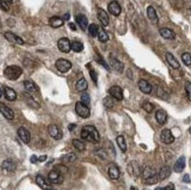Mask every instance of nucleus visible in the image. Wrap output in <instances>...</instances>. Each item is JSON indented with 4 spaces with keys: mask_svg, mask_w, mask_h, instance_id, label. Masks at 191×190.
Instances as JSON below:
<instances>
[{
    "mask_svg": "<svg viewBox=\"0 0 191 190\" xmlns=\"http://www.w3.org/2000/svg\"><path fill=\"white\" fill-rule=\"evenodd\" d=\"M81 138L87 140L92 143H99L100 142V133L94 126H86L81 130Z\"/></svg>",
    "mask_w": 191,
    "mask_h": 190,
    "instance_id": "nucleus-1",
    "label": "nucleus"
},
{
    "mask_svg": "<svg viewBox=\"0 0 191 190\" xmlns=\"http://www.w3.org/2000/svg\"><path fill=\"white\" fill-rule=\"evenodd\" d=\"M22 74V69L19 66H8L4 71V75L8 80H17Z\"/></svg>",
    "mask_w": 191,
    "mask_h": 190,
    "instance_id": "nucleus-2",
    "label": "nucleus"
},
{
    "mask_svg": "<svg viewBox=\"0 0 191 190\" xmlns=\"http://www.w3.org/2000/svg\"><path fill=\"white\" fill-rule=\"evenodd\" d=\"M75 111H76V114H78L79 116H81L82 118H89V115H90V109L88 108V106L85 105V103H82L81 101L75 103Z\"/></svg>",
    "mask_w": 191,
    "mask_h": 190,
    "instance_id": "nucleus-3",
    "label": "nucleus"
},
{
    "mask_svg": "<svg viewBox=\"0 0 191 190\" xmlns=\"http://www.w3.org/2000/svg\"><path fill=\"white\" fill-rule=\"evenodd\" d=\"M48 180L52 184H61L63 182V174L59 169H53L48 174Z\"/></svg>",
    "mask_w": 191,
    "mask_h": 190,
    "instance_id": "nucleus-4",
    "label": "nucleus"
},
{
    "mask_svg": "<svg viewBox=\"0 0 191 190\" xmlns=\"http://www.w3.org/2000/svg\"><path fill=\"white\" fill-rule=\"evenodd\" d=\"M55 66H56V68H58L59 72L66 73L72 68V62L68 61L67 59H58L56 62H55Z\"/></svg>",
    "mask_w": 191,
    "mask_h": 190,
    "instance_id": "nucleus-5",
    "label": "nucleus"
},
{
    "mask_svg": "<svg viewBox=\"0 0 191 190\" xmlns=\"http://www.w3.org/2000/svg\"><path fill=\"white\" fill-rule=\"evenodd\" d=\"M58 48L62 53H69L71 49H72V42L67 38H61L58 41Z\"/></svg>",
    "mask_w": 191,
    "mask_h": 190,
    "instance_id": "nucleus-6",
    "label": "nucleus"
},
{
    "mask_svg": "<svg viewBox=\"0 0 191 190\" xmlns=\"http://www.w3.org/2000/svg\"><path fill=\"white\" fill-rule=\"evenodd\" d=\"M161 141L165 144L172 143V142L175 141V138H174V135H172L171 130H169V129H163L162 133H161Z\"/></svg>",
    "mask_w": 191,
    "mask_h": 190,
    "instance_id": "nucleus-7",
    "label": "nucleus"
},
{
    "mask_svg": "<svg viewBox=\"0 0 191 190\" xmlns=\"http://www.w3.org/2000/svg\"><path fill=\"white\" fill-rule=\"evenodd\" d=\"M18 136L24 143L27 144L31 142V133L27 130L25 127H20L18 129Z\"/></svg>",
    "mask_w": 191,
    "mask_h": 190,
    "instance_id": "nucleus-8",
    "label": "nucleus"
},
{
    "mask_svg": "<svg viewBox=\"0 0 191 190\" xmlns=\"http://www.w3.org/2000/svg\"><path fill=\"white\" fill-rule=\"evenodd\" d=\"M4 35H5L6 40H8V41L12 42V44H17V45H24V44H25V41L21 39L20 37H18L17 34H14V33H12V32H6Z\"/></svg>",
    "mask_w": 191,
    "mask_h": 190,
    "instance_id": "nucleus-9",
    "label": "nucleus"
},
{
    "mask_svg": "<svg viewBox=\"0 0 191 190\" xmlns=\"http://www.w3.org/2000/svg\"><path fill=\"white\" fill-rule=\"evenodd\" d=\"M48 133L55 140H61L62 138V131L60 130V128L56 125H51L48 127Z\"/></svg>",
    "mask_w": 191,
    "mask_h": 190,
    "instance_id": "nucleus-10",
    "label": "nucleus"
},
{
    "mask_svg": "<svg viewBox=\"0 0 191 190\" xmlns=\"http://www.w3.org/2000/svg\"><path fill=\"white\" fill-rule=\"evenodd\" d=\"M109 94H110L115 100H119V101L123 100V92H122L121 87H119V86H113V87H110Z\"/></svg>",
    "mask_w": 191,
    "mask_h": 190,
    "instance_id": "nucleus-11",
    "label": "nucleus"
},
{
    "mask_svg": "<svg viewBox=\"0 0 191 190\" xmlns=\"http://www.w3.org/2000/svg\"><path fill=\"white\" fill-rule=\"evenodd\" d=\"M0 113L7 118V120H13L14 118V111L8 107V106L0 103Z\"/></svg>",
    "mask_w": 191,
    "mask_h": 190,
    "instance_id": "nucleus-12",
    "label": "nucleus"
},
{
    "mask_svg": "<svg viewBox=\"0 0 191 190\" xmlns=\"http://www.w3.org/2000/svg\"><path fill=\"white\" fill-rule=\"evenodd\" d=\"M97 18H99L100 22H101V25L103 27L109 26V17H108V14H107V12H105V10L100 8L99 11H97Z\"/></svg>",
    "mask_w": 191,
    "mask_h": 190,
    "instance_id": "nucleus-13",
    "label": "nucleus"
},
{
    "mask_svg": "<svg viewBox=\"0 0 191 190\" xmlns=\"http://www.w3.org/2000/svg\"><path fill=\"white\" fill-rule=\"evenodd\" d=\"M108 10H109V13L110 14L117 17V15H120V13H121V5H120L117 1H112V2H109V5H108Z\"/></svg>",
    "mask_w": 191,
    "mask_h": 190,
    "instance_id": "nucleus-14",
    "label": "nucleus"
},
{
    "mask_svg": "<svg viewBox=\"0 0 191 190\" xmlns=\"http://www.w3.org/2000/svg\"><path fill=\"white\" fill-rule=\"evenodd\" d=\"M139 91L142 93H144V94H150L152 91L151 85H150L147 80H143V79L139 81Z\"/></svg>",
    "mask_w": 191,
    "mask_h": 190,
    "instance_id": "nucleus-15",
    "label": "nucleus"
},
{
    "mask_svg": "<svg viewBox=\"0 0 191 190\" xmlns=\"http://www.w3.org/2000/svg\"><path fill=\"white\" fill-rule=\"evenodd\" d=\"M108 175H109V177L112 180H117L120 177V175H121V171H120V169L115 164H110L108 167Z\"/></svg>",
    "mask_w": 191,
    "mask_h": 190,
    "instance_id": "nucleus-16",
    "label": "nucleus"
},
{
    "mask_svg": "<svg viewBox=\"0 0 191 190\" xmlns=\"http://www.w3.org/2000/svg\"><path fill=\"white\" fill-rule=\"evenodd\" d=\"M159 34H161L162 38L168 39V40H174L176 38L175 32H174L172 29H170V28H161V29H159Z\"/></svg>",
    "mask_w": 191,
    "mask_h": 190,
    "instance_id": "nucleus-17",
    "label": "nucleus"
},
{
    "mask_svg": "<svg viewBox=\"0 0 191 190\" xmlns=\"http://www.w3.org/2000/svg\"><path fill=\"white\" fill-rule=\"evenodd\" d=\"M155 118L159 125H165L166 123V120H168V115L163 109H158L156 111V115H155Z\"/></svg>",
    "mask_w": 191,
    "mask_h": 190,
    "instance_id": "nucleus-18",
    "label": "nucleus"
},
{
    "mask_svg": "<svg viewBox=\"0 0 191 190\" xmlns=\"http://www.w3.org/2000/svg\"><path fill=\"white\" fill-rule=\"evenodd\" d=\"M170 174H171V169H170L169 165L162 167L159 173H158V178H159V181H164L165 178H168V177L170 176Z\"/></svg>",
    "mask_w": 191,
    "mask_h": 190,
    "instance_id": "nucleus-19",
    "label": "nucleus"
},
{
    "mask_svg": "<svg viewBox=\"0 0 191 190\" xmlns=\"http://www.w3.org/2000/svg\"><path fill=\"white\" fill-rule=\"evenodd\" d=\"M110 65H112V67L116 71V72L119 73H122L123 72V69H124V65L120 61V60H117L116 58H110Z\"/></svg>",
    "mask_w": 191,
    "mask_h": 190,
    "instance_id": "nucleus-20",
    "label": "nucleus"
},
{
    "mask_svg": "<svg viewBox=\"0 0 191 190\" xmlns=\"http://www.w3.org/2000/svg\"><path fill=\"white\" fill-rule=\"evenodd\" d=\"M76 22H78V25L81 27V29L86 31L87 27H88V19H87L86 15H83V14H78V15H76Z\"/></svg>",
    "mask_w": 191,
    "mask_h": 190,
    "instance_id": "nucleus-21",
    "label": "nucleus"
},
{
    "mask_svg": "<svg viewBox=\"0 0 191 190\" xmlns=\"http://www.w3.org/2000/svg\"><path fill=\"white\" fill-rule=\"evenodd\" d=\"M184 168H185V157L184 156H181V157L175 162L174 170L176 171V173H182V171L184 170Z\"/></svg>",
    "mask_w": 191,
    "mask_h": 190,
    "instance_id": "nucleus-22",
    "label": "nucleus"
},
{
    "mask_svg": "<svg viewBox=\"0 0 191 190\" xmlns=\"http://www.w3.org/2000/svg\"><path fill=\"white\" fill-rule=\"evenodd\" d=\"M24 86H25V88H26L27 92L39 93V87L35 85L33 81H31V80H26V81H24Z\"/></svg>",
    "mask_w": 191,
    "mask_h": 190,
    "instance_id": "nucleus-23",
    "label": "nucleus"
},
{
    "mask_svg": "<svg viewBox=\"0 0 191 190\" xmlns=\"http://www.w3.org/2000/svg\"><path fill=\"white\" fill-rule=\"evenodd\" d=\"M4 95L8 101H15L17 100V93L14 89L10 88V87H5L4 88Z\"/></svg>",
    "mask_w": 191,
    "mask_h": 190,
    "instance_id": "nucleus-24",
    "label": "nucleus"
},
{
    "mask_svg": "<svg viewBox=\"0 0 191 190\" xmlns=\"http://www.w3.org/2000/svg\"><path fill=\"white\" fill-rule=\"evenodd\" d=\"M165 58H166V61H168V64L171 66L172 68H175V69H178L179 68V62L177 61V59L172 55L171 53H166L165 54Z\"/></svg>",
    "mask_w": 191,
    "mask_h": 190,
    "instance_id": "nucleus-25",
    "label": "nucleus"
},
{
    "mask_svg": "<svg viewBox=\"0 0 191 190\" xmlns=\"http://www.w3.org/2000/svg\"><path fill=\"white\" fill-rule=\"evenodd\" d=\"M2 169L7 173H12V171L15 170V163H14L12 160H5L2 164H1Z\"/></svg>",
    "mask_w": 191,
    "mask_h": 190,
    "instance_id": "nucleus-26",
    "label": "nucleus"
},
{
    "mask_svg": "<svg viewBox=\"0 0 191 190\" xmlns=\"http://www.w3.org/2000/svg\"><path fill=\"white\" fill-rule=\"evenodd\" d=\"M49 25L53 28H59V27H61L63 25V19L60 18V17H52L49 19Z\"/></svg>",
    "mask_w": 191,
    "mask_h": 190,
    "instance_id": "nucleus-27",
    "label": "nucleus"
},
{
    "mask_svg": "<svg viewBox=\"0 0 191 190\" xmlns=\"http://www.w3.org/2000/svg\"><path fill=\"white\" fill-rule=\"evenodd\" d=\"M24 98H25L26 103L29 106V107H32V108H40L39 103H38V102H36V101H35V100H34L28 93H25V94H24Z\"/></svg>",
    "mask_w": 191,
    "mask_h": 190,
    "instance_id": "nucleus-28",
    "label": "nucleus"
},
{
    "mask_svg": "<svg viewBox=\"0 0 191 190\" xmlns=\"http://www.w3.org/2000/svg\"><path fill=\"white\" fill-rule=\"evenodd\" d=\"M147 14H148V18L151 20L152 22H157L158 21V18H157V13H156V11H155V8L152 6H149L147 8Z\"/></svg>",
    "mask_w": 191,
    "mask_h": 190,
    "instance_id": "nucleus-29",
    "label": "nucleus"
},
{
    "mask_svg": "<svg viewBox=\"0 0 191 190\" xmlns=\"http://www.w3.org/2000/svg\"><path fill=\"white\" fill-rule=\"evenodd\" d=\"M76 89L79 91V92H83V91H86L87 87H88V83H87V81L85 78H81L80 80H78V82H76Z\"/></svg>",
    "mask_w": 191,
    "mask_h": 190,
    "instance_id": "nucleus-30",
    "label": "nucleus"
},
{
    "mask_svg": "<svg viewBox=\"0 0 191 190\" xmlns=\"http://www.w3.org/2000/svg\"><path fill=\"white\" fill-rule=\"evenodd\" d=\"M116 142H117V145H119V148L121 149L122 153H125L127 151V143H125V138L124 136H122V135H120L116 138Z\"/></svg>",
    "mask_w": 191,
    "mask_h": 190,
    "instance_id": "nucleus-31",
    "label": "nucleus"
},
{
    "mask_svg": "<svg viewBox=\"0 0 191 190\" xmlns=\"http://www.w3.org/2000/svg\"><path fill=\"white\" fill-rule=\"evenodd\" d=\"M35 182H36V184L39 185L41 189H49L51 188L49 185H47L46 180L41 176V175H38V176L35 177Z\"/></svg>",
    "mask_w": 191,
    "mask_h": 190,
    "instance_id": "nucleus-32",
    "label": "nucleus"
},
{
    "mask_svg": "<svg viewBox=\"0 0 191 190\" xmlns=\"http://www.w3.org/2000/svg\"><path fill=\"white\" fill-rule=\"evenodd\" d=\"M75 160H76V155L75 154H66V155H63L61 157V162L63 164H69L74 162Z\"/></svg>",
    "mask_w": 191,
    "mask_h": 190,
    "instance_id": "nucleus-33",
    "label": "nucleus"
},
{
    "mask_svg": "<svg viewBox=\"0 0 191 190\" xmlns=\"http://www.w3.org/2000/svg\"><path fill=\"white\" fill-rule=\"evenodd\" d=\"M97 38L101 42H105L109 40V34L105 32L103 28H99V33H97Z\"/></svg>",
    "mask_w": 191,
    "mask_h": 190,
    "instance_id": "nucleus-34",
    "label": "nucleus"
},
{
    "mask_svg": "<svg viewBox=\"0 0 191 190\" xmlns=\"http://www.w3.org/2000/svg\"><path fill=\"white\" fill-rule=\"evenodd\" d=\"M142 175H143V178L147 180V178H150V177L155 176V175H157V174H156V171L154 170L152 168H150V167H147L144 170H143V173H142Z\"/></svg>",
    "mask_w": 191,
    "mask_h": 190,
    "instance_id": "nucleus-35",
    "label": "nucleus"
},
{
    "mask_svg": "<svg viewBox=\"0 0 191 190\" xmlns=\"http://www.w3.org/2000/svg\"><path fill=\"white\" fill-rule=\"evenodd\" d=\"M113 96H105L103 99V106H105L107 109H112L113 107H114V100H113Z\"/></svg>",
    "mask_w": 191,
    "mask_h": 190,
    "instance_id": "nucleus-36",
    "label": "nucleus"
},
{
    "mask_svg": "<svg viewBox=\"0 0 191 190\" xmlns=\"http://www.w3.org/2000/svg\"><path fill=\"white\" fill-rule=\"evenodd\" d=\"M72 51L79 53L81 51H83V44L80 41H73L72 42Z\"/></svg>",
    "mask_w": 191,
    "mask_h": 190,
    "instance_id": "nucleus-37",
    "label": "nucleus"
},
{
    "mask_svg": "<svg viewBox=\"0 0 191 190\" xmlns=\"http://www.w3.org/2000/svg\"><path fill=\"white\" fill-rule=\"evenodd\" d=\"M73 145H74L75 149H78V150H80V151H83L85 148H86L85 143H83L81 140H73Z\"/></svg>",
    "mask_w": 191,
    "mask_h": 190,
    "instance_id": "nucleus-38",
    "label": "nucleus"
},
{
    "mask_svg": "<svg viewBox=\"0 0 191 190\" xmlns=\"http://www.w3.org/2000/svg\"><path fill=\"white\" fill-rule=\"evenodd\" d=\"M88 31H89V34H90L92 38H96L97 37V33H99V27L96 26L95 24H92L89 26V28H88Z\"/></svg>",
    "mask_w": 191,
    "mask_h": 190,
    "instance_id": "nucleus-39",
    "label": "nucleus"
},
{
    "mask_svg": "<svg viewBox=\"0 0 191 190\" xmlns=\"http://www.w3.org/2000/svg\"><path fill=\"white\" fill-rule=\"evenodd\" d=\"M87 67L89 68V75H90V78H92L93 81H94V83L97 85V74H96V72L90 67V65H87Z\"/></svg>",
    "mask_w": 191,
    "mask_h": 190,
    "instance_id": "nucleus-40",
    "label": "nucleus"
},
{
    "mask_svg": "<svg viewBox=\"0 0 191 190\" xmlns=\"http://www.w3.org/2000/svg\"><path fill=\"white\" fill-rule=\"evenodd\" d=\"M182 61H183L186 66H190L191 65V55L189 54V53H183V54H182Z\"/></svg>",
    "mask_w": 191,
    "mask_h": 190,
    "instance_id": "nucleus-41",
    "label": "nucleus"
},
{
    "mask_svg": "<svg viewBox=\"0 0 191 190\" xmlns=\"http://www.w3.org/2000/svg\"><path fill=\"white\" fill-rule=\"evenodd\" d=\"M142 108L144 109L147 113H151L152 111H154V105L152 103H150V102H143V105H142Z\"/></svg>",
    "mask_w": 191,
    "mask_h": 190,
    "instance_id": "nucleus-42",
    "label": "nucleus"
},
{
    "mask_svg": "<svg viewBox=\"0 0 191 190\" xmlns=\"http://www.w3.org/2000/svg\"><path fill=\"white\" fill-rule=\"evenodd\" d=\"M81 102L88 106L90 103V96H89L87 93H82V94H81Z\"/></svg>",
    "mask_w": 191,
    "mask_h": 190,
    "instance_id": "nucleus-43",
    "label": "nucleus"
},
{
    "mask_svg": "<svg viewBox=\"0 0 191 190\" xmlns=\"http://www.w3.org/2000/svg\"><path fill=\"white\" fill-rule=\"evenodd\" d=\"M158 180H159V178H158V175H155V176L150 177V178H147V180H144V182L147 184H149V185H150V184H156L158 182Z\"/></svg>",
    "mask_w": 191,
    "mask_h": 190,
    "instance_id": "nucleus-44",
    "label": "nucleus"
},
{
    "mask_svg": "<svg viewBox=\"0 0 191 190\" xmlns=\"http://www.w3.org/2000/svg\"><path fill=\"white\" fill-rule=\"evenodd\" d=\"M0 8L2 11L7 12V11H10V4L7 2L6 0H0Z\"/></svg>",
    "mask_w": 191,
    "mask_h": 190,
    "instance_id": "nucleus-45",
    "label": "nucleus"
},
{
    "mask_svg": "<svg viewBox=\"0 0 191 190\" xmlns=\"http://www.w3.org/2000/svg\"><path fill=\"white\" fill-rule=\"evenodd\" d=\"M185 92H186V96L191 101V82H185Z\"/></svg>",
    "mask_w": 191,
    "mask_h": 190,
    "instance_id": "nucleus-46",
    "label": "nucleus"
},
{
    "mask_svg": "<svg viewBox=\"0 0 191 190\" xmlns=\"http://www.w3.org/2000/svg\"><path fill=\"white\" fill-rule=\"evenodd\" d=\"M96 58H97V61H99V64H101V65L103 66V67H105V69H109V66L107 65V64H105V61L103 59H102V58H101V56H96Z\"/></svg>",
    "mask_w": 191,
    "mask_h": 190,
    "instance_id": "nucleus-47",
    "label": "nucleus"
},
{
    "mask_svg": "<svg viewBox=\"0 0 191 190\" xmlns=\"http://www.w3.org/2000/svg\"><path fill=\"white\" fill-rule=\"evenodd\" d=\"M175 189V185L174 184H169V185H166L164 188H157V190H174Z\"/></svg>",
    "mask_w": 191,
    "mask_h": 190,
    "instance_id": "nucleus-48",
    "label": "nucleus"
},
{
    "mask_svg": "<svg viewBox=\"0 0 191 190\" xmlns=\"http://www.w3.org/2000/svg\"><path fill=\"white\" fill-rule=\"evenodd\" d=\"M46 160H47V156H46V155H42V156L38 157V161H39V162H44V161H46Z\"/></svg>",
    "mask_w": 191,
    "mask_h": 190,
    "instance_id": "nucleus-49",
    "label": "nucleus"
},
{
    "mask_svg": "<svg viewBox=\"0 0 191 190\" xmlns=\"http://www.w3.org/2000/svg\"><path fill=\"white\" fill-rule=\"evenodd\" d=\"M31 162H32V163H36V162H38V157H36L35 155H32V157H31Z\"/></svg>",
    "mask_w": 191,
    "mask_h": 190,
    "instance_id": "nucleus-50",
    "label": "nucleus"
},
{
    "mask_svg": "<svg viewBox=\"0 0 191 190\" xmlns=\"http://www.w3.org/2000/svg\"><path fill=\"white\" fill-rule=\"evenodd\" d=\"M183 181L186 182V183H189V182H190V176H189V175H184V177H183Z\"/></svg>",
    "mask_w": 191,
    "mask_h": 190,
    "instance_id": "nucleus-51",
    "label": "nucleus"
},
{
    "mask_svg": "<svg viewBox=\"0 0 191 190\" xmlns=\"http://www.w3.org/2000/svg\"><path fill=\"white\" fill-rule=\"evenodd\" d=\"M75 127H76V125H75V123H73V125L68 126V129L72 131V130H74V129H75Z\"/></svg>",
    "mask_w": 191,
    "mask_h": 190,
    "instance_id": "nucleus-52",
    "label": "nucleus"
},
{
    "mask_svg": "<svg viewBox=\"0 0 191 190\" xmlns=\"http://www.w3.org/2000/svg\"><path fill=\"white\" fill-rule=\"evenodd\" d=\"M69 27L72 28L73 31H75V29H76V26H75V24H73V22H71V24H69Z\"/></svg>",
    "mask_w": 191,
    "mask_h": 190,
    "instance_id": "nucleus-53",
    "label": "nucleus"
},
{
    "mask_svg": "<svg viewBox=\"0 0 191 190\" xmlns=\"http://www.w3.org/2000/svg\"><path fill=\"white\" fill-rule=\"evenodd\" d=\"M68 19H69V13H66L65 17H63V20H68Z\"/></svg>",
    "mask_w": 191,
    "mask_h": 190,
    "instance_id": "nucleus-54",
    "label": "nucleus"
},
{
    "mask_svg": "<svg viewBox=\"0 0 191 190\" xmlns=\"http://www.w3.org/2000/svg\"><path fill=\"white\" fill-rule=\"evenodd\" d=\"M2 94H4V89H1V88H0V98L2 96Z\"/></svg>",
    "mask_w": 191,
    "mask_h": 190,
    "instance_id": "nucleus-55",
    "label": "nucleus"
},
{
    "mask_svg": "<svg viewBox=\"0 0 191 190\" xmlns=\"http://www.w3.org/2000/svg\"><path fill=\"white\" fill-rule=\"evenodd\" d=\"M7 2H8V4H12V1H13V0H6Z\"/></svg>",
    "mask_w": 191,
    "mask_h": 190,
    "instance_id": "nucleus-56",
    "label": "nucleus"
},
{
    "mask_svg": "<svg viewBox=\"0 0 191 190\" xmlns=\"http://www.w3.org/2000/svg\"><path fill=\"white\" fill-rule=\"evenodd\" d=\"M0 26H1V20H0Z\"/></svg>",
    "mask_w": 191,
    "mask_h": 190,
    "instance_id": "nucleus-57",
    "label": "nucleus"
},
{
    "mask_svg": "<svg viewBox=\"0 0 191 190\" xmlns=\"http://www.w3.org/2000/svg\"><path fill=\"white\" fill-rule=\"evenodd\" d=\"M190 11H191V6H190Z\"/></svg>",
    "mask_w": 191,
    "mask_h": 190,
    "instance_id": "nucleus-58",
    "label": "nucleus"
}]
</instances>
